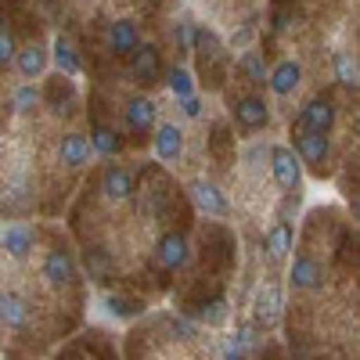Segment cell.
I'll list each match as a JSON object with an SVG mask.
<instances>
[{"instance_id": "obj_4", "label": "cell", "mask_w": 360, "mask_h": 360, "mask_svg": "<svg viewBox=\"0 0 360 360\" xmlns=\"http://www.w3.org/2000/svg\"><path fill=\"white\" fill-rule=\"evenodd\" d=\"M155 259L166 266V270H180L188 259H191V245H188V238L180 234V231H166L159 238V245H155Z\"/></svg>"}, {"instance_id": "obj_13", "label": "cell", "mask_w": 360, "mask_h": 360, "mask_svg": "<svg viewBox=\"0 0 360 360\" xmlns=\"http://www.w3.org/2000/svg\"><path fill=\"white\" fill-rule=\"evenodd\" d=\"M292 288H299V292H310V288H317L321 285V263L314 259V256H295V263H292Z\"/></svg>"}, {"instance_id": "obj_25", "label": "cell", "mask_w": 360, "mask_h": 360, "mask_svg": "<svg viewBox=\"0 0 360 360\" xmlns=\"http://www.w3.org/2000/svg\"><path fill=\"white\" fill-rule=\"evenodd\" d=\"M335 76H339V83L342 86H353L356 90V79H360V69H356V62L342 51V54H335Z\"/></svg>"}, {"instance_id": "obj_3", "label": "cell", "mask_w": 360, "mask_h": 360, "mask_svg": "<svg viewBox=\"0 0 360 360\" xmlns=\"http://www.w3.org/2000/svg\"><path fill=\"white\" fill-rule=\"evenodd\" d=\"M281 310H285V303H281V288H278L274 281H263L259 292H256V303H252V317H256V324H259V328H274V324L281 321Z\"/></svg>"}, {"instance_id": "obj_2", "label": "cell", "mask_w": 360, "mask_h": 360, "mask_svg": "<svg viewBox=\"0 0 360 360\" xmlns=\"http://www.w3.org/2000/svg\"><path fill=\"white\" fill-rule=\"evenodd\" d=\"M270 169H274V180L281 191H299L303 169H299V159L292 155V148H285V144L270 148Z\"/></svg>"}, {"instance_id": "obj_24", "label": "cell", "mask_w": 360, "mask_h": 360, "mask_svg": "<svg viewBox=\"0 0 360 360\" xmlns=\"http://www.w3.org/2000/svg\"><path fill=\"white\" fill-rule=\"evenodd\" d=\"M166 79H169V90L184 101V98H195V79H191V72L184 69V65H173L169 72H166Z\"/></svg>"}, {"instance_id": "obj_1", "label": "cell", "mask_w": 360, "mask_h": 360, "mask_svg": "<svg viewBox=\"0 0 360 360\" xmlns=\"http://www.w3.org/2000/svg\"><path fill=\"white\" fill-rule=\"evenodd\" d=\"M335 127V105L328 101V98H314L303 115L292 123V134H328Z\"/></svg>"}, {"instance_id": "obj_27", "label": "cell", "mask_w": 360, "mask_h": 360, "mask_svg": "<svg viewBox=\"0 0 360 360\" xmlns=\"http://www.w3.org/2000/svg\"><path fill=\"white\" fill-rule=\"evenodd\" d=\"M105 307H108L115 317H134V314H141V303H134V299H123V295H108Z\"/></svg>"}, {"instance_id": "obj_14", "label": "cell", "mask_w": 360, "mask_h": 360, "mask_svg": "<svg viewBox=\"0 0 360 360\" xmlns=\"http://www.w3.org/2000/svg\"><path fill=\"white\" fill-rule=\"evenodd\" d=\"M58 155H62V166L83 169L86 159H90V144H86L83 134H65V137H62V148H58Z\"/></svg>"}, {"instance_id": "obj_11", "label": "cell", "mask_w": 360, "mask_h": 360, "mask_svg": "<svg viewBox=\"0 0 360 360\" xmlns=\"http://www.w3.org/2000/svg\"><path fill=\"white\" fill-rule=\"evenodd\" d=\"M101 188H105V198L108 202H127L134 195V173L127 166H108Z\"/></svg>"}, {"instance_id": "obj_20", "label": "cell", "mask_w": 360, "mask_h": 360, "mask_svg": "<svg viewBox=\"0 0 360 360\" xmlns=\"http://www.w3.org/2000/svg\"><path fill=\"white\" fill-rule=\"evenodd\" d=\"M0 321H4L8 328H25V321H29L25 299L15 295V292H0Z\"/></svg>"}, {"instance_id": "obj_26", "label": "cell", "mask_w": 360, "mask_h": 360, "mask_svg": "<svg viewBox=\"0 0 360 360\" xmlns=\"http://www.w3.org/2000/svg\"><path fill=\"white\" fill-rule=\"evenodd\" d=\"M238 69H242L252 83H266V69H263V58H259V51H249L242 62H238Z\"/></svg>"}, {"instance_id": "obj_30", "label": "cell", "mask_w": 360, "mask_h": 360, "mask_svg": "<svg viewBox=\"0 0 360 360\" xmlns=\"http://www.w3.org/2000/svg\"><path fill=\"white\" fill-rule=\"evenodd\" d=\"M176 44H180V51H191L195 47V25H191V18H184L176 25Z\"/></svg>"}, {"instance_id": "obj_16", "label": "cell", "mask_w": 360, "mask_h": 360, "mask_svg": "<svg viewBox=\"0 0 360 360\" xmlns=\"http://www.w3.org/2000/svg\"><path fill=\"white\" fill-rule=\"evenodd\" d=\"M137 44H141V37H137V25H134V22H127V18L112 22V29H108V47H112L115 54H134Z\"/></svg>"}, {"instance_id": "obj_31", "label": "cell", "mask_w": 360, "mask_h": 360, "mask_svg": "<svg viewBox=\"0 0 360 360\" xmlns=\"http://www.w3.org/2000/svg\"><path fill=\"white\" fill-rule=\"evenodd\" d=\"M33 101H37V90H29V86H25V90H18V98H15V105H18V112H25V108H29V105H33Z\"/></svg>"}, {"instance_id": "obj_28", "label": "cell", "mask_w": 360, "mask_h": 360, "mask_svg": "<svg viewBox=\"0 0 360 360\" xmlns=\"http://www.w3.org/2000/svg\"><path fill=\"white\" fill-rule=\"evenodd\" d=\"M202 321L213 324V328L224 324V321H227V299H213V303H205V307H202Z\"/></svg>"}, {"instance_id": "obj_21", "label": "cell", "mask_w": 360, "mask_h": 360, "mask_svg": "<svg viewBox=\"0 0 360 360\" xmlns=\"http://www.w3.org/2000/svg\"><path fill=\"white\" fill-rule=\"evenodd\" d=\"M54 65L62 69L65 76H79V54H76L72 40H65V37L54 40Z\"/></svg>"}, {"instance_id": "obj_7", "label": "cell", "mask_w": 360, "mask_h": 360, "mask_svg": "<svg viewBox=\"0 0 360 360\" xmlns=\"http://www.w3.org/2000/svg\"><path fill=\"white\" fill-rule=\"evenodd\" d=\"M310 169L324 173V162H328V134H295V152Z\"/></svg>"}, {"instance_id": "obj_18", "label": "cell", "mask_w": 360, "mask_h": 360, "mask_svg": "<svg viewBox=\"0 0 360 360\" xmlns=\"http://www.w3.org/2000/svg\"><path fill=\"white\" fill-rule=\"evenodd\" d=\"M263 249H266V256L274 259V263H281L288 252H292V227L281 220V224H274L266 231V238H263Z\"/></svg>"}, {"instance_id": "obj_22", "label": "cell", "mask_w": 360, "mask_h": 360, "mask_svg": "<svg viewBox=\"0 0 360 360\" xmlns=\"http://www.w3.org/2000/svg\"><path fill=\"white\" fill-rule=\"evenodd\" d=\"M90 137H94V141H86V144H90V152H94V155H115L119 152V134L112 127L98 123Z\"/></svg>"}, {"instance_id": "obj_32", "label": "cell", "mask_w": 360, "mask_h": 360, "mask_svg": "<svg viewBox=\"0 0 360 360\" xmlns=\"http://www.w3.org/2000/svg\"><path fill=\"white\" fill-rule=\"evenodd\" d=\"M184 115L188 119H198L202 115V101L198 98H184Z\"/></svg>"}, {"instance_id": "obj_23", "label": "cell", "mask_w": 360, "mask_h": 360, "mask_svg": "<svg viewBox=\"0 0 360 360\" xmlns=\"http://www.w3.org/2000/svg\"><path fill=\"white\" fill-rule=\"evenodd\" d=\"M191 51H198L202 62L209 65L213 58H220V37L213 33V29H195V47Z\"/></svg>"}, {"instance_id": "obj_15", "label": "cell", "mask_w": 360, "mask_h": 360, "mask_svg": "<svg viewBox=\"0 0 360 360\" xmlns=\"http://www.w3.org/2000/svg\"><path fill=\"white\" fill-rule=\"evenodd\" d=\"M299 79H303V65L288 58V62H281L274 72H270V79H266V83H270V90H274L278 98H285V94H292V90L299 86Z\"/></svg>"}, {"instance_id": "obj_5", "label": "cell", "mask_w": 360, "mask_h": 360, "mask_svg": "<svg viewBox=\"0 0 360 360\" xmlns=\"http://www.w3.org/2000/svg\"><path fill=\"white\" fill-rule=\"evenodd\" d=\"M130 72L137 83H155L162 76V54L155 44H137V51L130 54Z\"/></svg>"}, {"instance_id": "obj_6", "label": "cell", "mask_w": 360, "mask_h": 360, "mask_svg": "<svg viewBox=\"0 0 360 360\" xmlns=\"http://www.w3.org/2000/svg\"><path fill=\"white\" fill-rule=\"evenodd\" d=\"M44 278H47L51 288L72 285V281H76V259H72V252H65V249L47 252V259H44Z\"/></svg>"}, {"instance_id": "obj_29", "label": "cell", "mask_w": 360, "mask_h": 360, "mask_svg": "<svg viewBox=\"0 0 360 360\" xmlns=\"http://www.w3.org/2000/svg\"><path fill=\"white\" fill-rule=\"evenodd\" d=\"M15 54H18L15 37L8 33V29H0V69H8V65L15 62Z\"/></svg>"}, {"instance_id": "obj_19", "label": "cell", "mask_w": 360, "mask_h": 360, "mask_svg": "<svg viewBox=\"0 0 360 360\" xmlns=\"http://www.w3.org/2000/svg\"><path fill=\"white\" fill-rule=\"evenodd\" d=\"M15 62H18V72L25 79H40V72L47 69V51L40 44H29V47H22L15 54Z\"/></svg>"}, {"instance_id": "obj_10", "label": "cell", "mask_w": 360, "mask_h": 360, "mask_svg": "<svg viewBox=\"0 0 360 360\" xmlns=\"http://www.w3.org/2000/svg\"><path fill=\"white\" fill-rule=\"evenodd\" d=\"M155 105H152V98H130L127 101V108H123V119H127V127L134 130V134H148L152 130V123H155Z\"/></svg>"}, {"instance_id": "obj_9", "label": "cell", "mask_w": 360, "mask_h": 360, "mask_svg": "<svg viewBox=\"0 0 360 360\" xmlns=\"http://www.w3.org/2000/svg\"><path fill=\"white\" fill-rule=\"evenodd\" d=\"M188 191H191V198H195V205L202 209V213H209V217H227V198H224V191H220L217 184H209V180H195Z\"/></svg>"}, {"instance_id": "obj_8", "label": "cell", "mask_w": 360, "mask_h": 360, "mask_svg": "<svg viewBox=\"0 0 360 360\" xmlns=\"http://www.w3.org/2000/svg\"><path fill=\"white\" fill-rule=\"evenodd\" d=\"M234 123L242 130H259L270 123V108L259 98H238L234 101Z\"/></svg>"}, {"instance_id": "obj_33", "label": "cell", "mask_w": 360, "mask_h": 360, "mask_svg": "<svg viewBox=\"0 0 360 360\" xmlns=\"http://www.w3.org/2000/svg\"><path fill=\"white\" fill-rule=\"evenodd\" d=\"M0 22H4V11H0ZM0 29H4V25H0Z\"/></svg>"}, {"instance_id": "obj_12", "label": "cell", "mask_w": 360, "mask_h": 360, "mask_svg": "<svg viewBox=\"0 0 360 360\" xmlns=\"http://www.w3.org/2000/svg\"><path fill=\"white\" fill-rule=\"evenodd\" d=\"M180 152H184V134H180V127L162 123L155 130V155L162 162H173V159H180Z\"/></svg>"}, {"instance_id": "obj_17", "label": "cell", "mask_w": 360, "mask_h": 360, "mask_svg": "<svg viewBox=\"0 0 360 360\" xmlns=\"http://www.w3.org/2000/svg\"><path fill=\"white\" fill-rule=\"evenodd\" d=\"M33 242H37V238H33V231H29L25 224H11L4 231V238H0V245H4L15 259H25L29 252H33Z\"/></svg>"}]
</instances>
